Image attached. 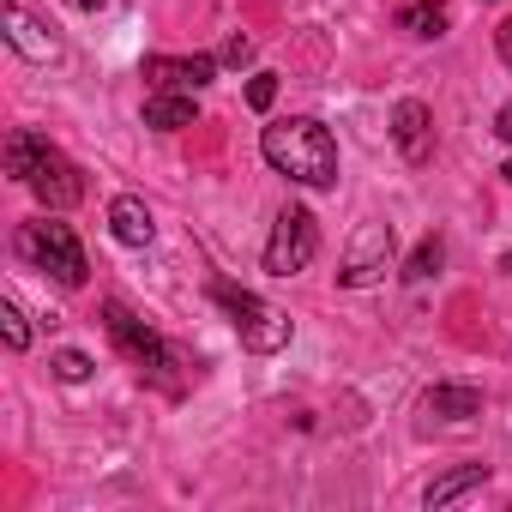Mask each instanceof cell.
Instances as JSON below:
<instances>
[{"label":"cell","instance_id":"5bb4252c","mask_svg":"<svg viewBox=\"0 0 512 512\" xmlns=\"http://www.w3.org/2000/svg\"><path fill=\"white\" fill-rule=\"evenodd\" d=\"M398 25L410 37H440L446 31V0H410V7L398 13Z\"/></svg>","mask_w":512,"mask_h":512},{"label":"cell","instance_id":"44dd1931","mask_svg":"<svg viewBox=\"0 0 512 512\" xmlns=\"http://www.w3.org/2000/svg\"><path fill=\"white\" fill-rule=\"evenodd\" d=\"M494 49H500V61H506V67H512V19H506V25H500V31H494Z\"/></svg>","mask_w":512,"mask_h":512},{"label":"cell","instance_id":"7a4b0ae2","mask_svg":"<svg viewBox=\"0 0 512 512\" xmlns=\"http://www.w3.org/2000/svg\"><path fill=\"white\" fill-rule=\"evenodd\" d=\"M7 175L25 181L49 211H67V205L85 199V175H79L43 133H13V139H7Z\"/></svg>","mask_w":512,"mask_h":512},{"label":"cell","instance_id":"ac0fdd59","mask_svg":"<svg viewBox=\"0 0 512 512\" xmlns=\"http://www.w3.org/2000/svg\"><path fill=\"white\" fill-rule=\"evenodd\" d=\"M0 332H7V350H25L31 344V326H25L19 302H0Z\"/></svg>","mask_w":512,"mask_h":512},{"label":"cell","instance_id":"277c9868","mask_svg":"<svg viewBox=\"0 0 512 512\" xmlns=\"http://www.w3.org/2000/svg\"><path fill=\"white\" fill-rule=\"evenodd\" d=\"M211 302L229 314L235 338H241L253 356H278V350L290 344V314H284V308H272V302H260L253 290H235V284H211Z\"/></svg>","mask_w":512,"mask_h":512},{"label":"cell","instance_id":"9a60e30c","mask_svg":"<svg viewBox=\"0 0 512 512\" xmlns=\"http://www.w3.org/2000/svg\"><path fill=\"white\" fill-rule=\"evenodd\" d=\"M482 464H464V470H452V476H440L434 488H428V506H446V500H458V494H470V488H482Z\"/></svg>","mask_w":512,"mask_h":512},{"label":"cell","instance_id":"8fae6325","mask_svg":"<svg viewBox=\"0 0 512 512\" xmlns=\"http://www.w3.org/2000/svg\"><path fill=\"white\" fill-rule=\"evenodd\" d=\"M109 235H115L121 247H151V235H157V223H151V211H145V199H133V193H121V199H109Z\"/></svg>","mask_w":512,"mask_h":512},{"label":"cell","instance_id":"2e32d148","mask_svg":"<svg viewBox=\"0 0 512 512\" xmlns=\"http://www.w3.org/2000/svg\"><path fill=\"white\" fill-rule=\"evenodd\" d=\"M440 260H446V241H440V235H428V241L410 253V260H404V278H410V284H422V278H434V272H440Z\"/></svg>","mask_w":512,"mask_h":512},{"label":"cell","instance_id":"8992f818","mask_svg":"<svg viewBox=\"0 0 512 512\" xmlns=\"http://www.w3.org/2000/svg\"><path fill=\"white\" fill-rule=\"evenodd\" d=\"M314 253H320V223L308 205H284L278 223H272V241H266V272L272 278H296L314 266Z\"/></svg>","mask_w":512,"mask_h":512},{"label":"cell","instance_id":"30bf717a","mask_svg":"<svg viewBox=\"0 0 512 512\" xmlns=\"http://www.w3.org/2000/svg\"><path fill=\"white\" fill-rule=\"evenodd\" d=\"M7 43H13L25 61H37V67H49V61L61 55V43H55V37H49L25 7H7Z\"/></svg>","mask_w":512,"mask_h":512},{"label":"cell","instance_id":"52a82bcc","mask_svg":"<svg viewBox=\"0 0 512 512\" xmlns=\"http://www.w3.org/2000/svg\"><path fill=\"white\" fill-rule=\"evenodd\" d=\"M386 266H392V223H362L350 235V253H344L338 284L344 290H368V284H380Z\"/></svg>","mask_w":512,"mask_h":512},{"label":"cell","instance_id":"9c48e42d","mask_svg":"<svg viewBox=\"0 0 512 512\" xmlns=\"http://www.w3.org/2000/svg\"><path fill=\"white\" fill-rule=\"evenodd\" d=\"M392 139H398L404 163H428V157H434V115H428V103L404 97V103L392 109Z\"/></svg>","mask_w":512,"mask_h":512},{"label":"cell","instance_id":"4fadbf2b","mask_svg":"<svg viewBox=\"0 0 512 512\" xmlns=\"http://www.w3.org/2000/svg\"><path fill=\"white\" fill-rule=\"evenodd\" d=\"M422 410L440 416V422H470V416H482V392L476 386H434L422 398Z\"/></svg>","mask_w":512,"mask_h":512},{"label":"cell","instance_id":"603a6c76","mask_svg":"<svg viewBox=\"0 0 512 512\" xmlns=\"http://www.w3.org/2000/svg\"><path fill=\"white\" fill-rule=\"evenodd\" d=\"M67 7H79V13H97V7H103V0H67Z\"/></svg>","mask_w":512,"mask_h":512},{"label":"cell","instance_id":"ffe728a7","mask_svg":"<svg viewBox=\"0 0 512 512\" xmlns=\"http://www.w3.org/2000/svg\"><path fill=\"white\" fill-rule=\"evenodd\" d=\"M217 61H223V67H247V61H253V43H247V37L235 31V37L223 43V55H217Z\"/></svg>","mask_w":512,"mask_h":512},{"label":"cell","instance_id":"3957f363","mask_svg":"<svg viewBox=\"0 0 512 512\" xmlns=\"http://www.w3.org/2000/svg\"><path fill=\"white\" fill-rule=\"evenodd\" d=\"M19 260L37 266L43 278H55L61 290H85V272H91V266H85V247H79V235H73V223H61L55 211L19 229Z\"/></svg>","mask_w":512,"mask_h":512},{"label":"cell","instance_id":"7c38bea8","mask_svg":"<svg viewBox=\"0 0 512 512\" xmlns=\"http://www.w3.org/2000/svg\"><path fill=\"white\" fill-rule=\"evenodd\" d=\"M193 91H151L145 97V127L157 133H175V127H193Z\"/></svg>","mask_w":512,"mask_h":512},{"label":"cell","instance_id":"d6986e66","mask_svg":"<svg viewBox=\"0 0 512 512\" xmlns=\"http://www.w3.org/2000/svg\"><path fill=\"white\" fill-rule=\"evenodd\" d=\"M272 103H278V79H272V73H253V79H247V109L266 115Z\"/></svg>","mask_w":512,"mask_h":512},{"label":"cell","instance_id":"6da1fadb","mask_svg":"<svg viewBox=\"0 0 512 512\" xmlns=\"http://www.w3.org/2000/svg\"><path fill=\"white\" fill-rule=\"evenodd\" d=\"M260 151L278 175L302 181V187H332L338 181V139L326 121L314 115H296V121H272L260 133Z\"/></svg>","mask_w":512,"mask_h":512},{"label":"cell","instance_id":"7402d4cb","mask_svg":"<svg viewBox=\"0 0 512 512\" xmlns=\"http://www.w3.org/2000/svg\"><path fill=\"white\" fill-rule=\"evenodd\" d=\"M494 133H500V139H506V145H512V103H506V109H500V115H494Z\"/></svg>","mask_w":512,"mask_h":512},{"label":"cell","instance_id":"ba28073f","mask_svg":"<svg viewBox=\"0 0 512 512\" xmlns=\"http://www.w3.org/2000/svg\"><path fill=\"white\" fill-rule=\"evenodd\" d=\"M217 67L223 61H211V55H151L145 61V79L157 91H199V85L217 79Z\"/></svg>","mask_w":512,"mask_h":512},{"label":"cell","instance_id":"e0dca14e","mask_svg":"<svg viewBox=\"0 0 512 512\" xmlns=\"http://www.w3.org/2000/svg\"><path fill=\"white\" fill-rule=\"evenodd\" d=\"M49 368H55V380H67V386L91 380V356H85V350H61V356H55Z\"/></svg>","mask_w":512,"mask_h":512},{"label":"cell","instance_id":"cb8c5ba5","mask_svg":"<svg viewBox=\"0 0 512 512\" xmlns=\"http://www.w3.org/2000/svg\"><path fill=\"white\" fill-rule=\"evenodd\" d=\"M506 181H512V163H506Z\"/></svg>","mask_w":512,"mask_h":512},{"label":"cell","instance_id":"5b68a950","mask_svg":"<svg viewBox=\"0 0 512 512\" xmlns=\"http://www.w3.org/2000/svg\"><path fill=\"white\" fill-rule=\"evenodd\" d=\"M103 326H109L115 350H121L133 368H145V374H157L163 386H175V380H169V368H181V356H175V350H169V344H163V338H157V332L127 308V302H103Z\"/></svg>","mask_w":512,"mask_h":512}]
</instances>
